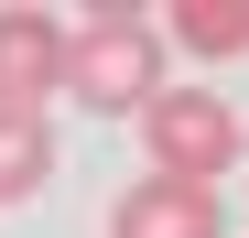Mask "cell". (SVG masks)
Here are the masks:
<instances>
[{
  "label": "cell",
  "instance_id": "cell-5",
  "mask_svg": "<svg viewBox=\"0 0 249 238\" xmlns=\"http://www.w3.org/2000/svg\"><path fill=\"white\" fill-rule=\"evenodd\" d=\"M162 33V54H195V65H228V54H249V11H238V0H184V11L174 22H152Z\"/></svg>",
  "mask_w": 249,
  "mask_h": 238
},
{
  "label": "cell",
  "instance_id": "cell-2",
  "mask_svg": "<svg viewBox=\"0 0 249 238\" xmlns=\"http://www.w3.org/2000/svg\"><path fill=\"white\" fill-rule=\"evenodd\" d=\"M141 152H152V173H162V184L217 195V173H238L249 130H238V108H228L217 87H162V98L141 108Z\"/></svg>",
  "mask_w": 249,
  "mask_h": 238
},
{
  "label": "cell",
  "instance_id": "cell-1",
  "mask_svg": "<svg viewBox=\"0 0 249 238\" xmlns=\"http://www.w3.org/2000/svg\"><path fill=\"white\" fill-rule=\"evenodd\" d=\"M174 76H162V33L152 11H87V22H65V98L76 108H98V119H141Z\"/></svg>",
  "mask_w": 249,
  "mask_h": 238
},
{
  "label": "cell",
  "instance_id": "cell-3",
  "mask_svg": "<svg viewBox=\"0 0 249 238\" xmlns=\"http://www.w3.org/2000/svg\"><path fill=\"white\" fill-rule=\"evenodd\" d=\"M44 98H65V22L44 0H0V108L44 119Z\"/></svg>",
  "mask_w": 249,
  "mask_h": 238
},
{
  "label": "cell",
  "instance_id": "cell-4",
  "mask_svg": "<svg viewBox=\"0 0 249 238\" xmlns=\"http://www.w3.org/2000/svg\"><path fill=\"white\" fill-rule=\"evenodd\" d=\"M108 238H228V206L217 195H195V184H119V206H108Z\"/></svg>",
  "mask_w": 249,
  "mask_h": 238
},
{
  "label": "cell",
  "instance_id": "cell-6",
  "mask_svg": "<svg viewBox=\"0 0 249 238\" xmlns=\"http://www.w3.org/2000/svg\"><path fill=\"white\" fill-rule=\"evenodd\" d=\"M44 184H54V130L0 108V206H33Z\"/></svg>",
  "mask_w": 249,
  "mask_h": 238
}]
</instances>
